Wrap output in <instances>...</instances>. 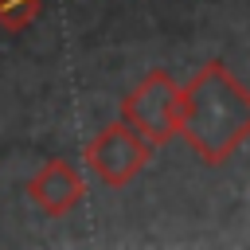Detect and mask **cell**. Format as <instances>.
Instances as JSON below:
<instances>
[{
  "instance_id": "6da1fadb",
  "label": "cell",
  "mask_w": 250,
  "mask_h": 250,
  "mask_svg": "<svg viewBox=\"0 0 250 250\" xmlns=\"http://www.w3.org/2000/svg\"><path fill=\"white\" fill-rule=\"evenodd\" d=\"M180 129L207 160H223L250 133V94L211 62L191 90L180 94Z\"/></svg>"
},
{
  "instance_id": "7a4b0ae2",
  "label": "cell",
  "mask_w": 250,
  "mask_h": 250,
  "mask_svg": "<svg viewBox=\"0 0 250 250\" xmlns=\"http://www.w3.org/2000/svg\"><path fill=\"white\" fill-rule=\"evenodd\" d=\"M125 121L145 141H168L180 129V90L168 74H148L129 98H125Z\"/></svg>"
},
{
  "instance_id": "3957f363",
  "label": "cell",
  "mask_w": 250,
  "mask_h": 250,
  "mask_svg": "<svg viewBox=\"0 0 250 250\" xmlns=\"http://www.w3.org/2000/svg\"><path fill=\"white\" fill-rule=\"evenodd\" d=\"M148 156V145L137 137L133 125H109L94 145H90V164L109 180V184H125Z\"/></svg>"
},
{
  "instance_id": "277c9868",
  "label": "cell",
  "mask_w": 250,
  "mask_h": 250,
  "mask_svg": "<svg viewBox=\"0 0 250 250\" xmlns=\"http://www.w3.org/2000/svg\"><path fill=\"white\" fill-rule=\"evenodd\" d=\"M78 195H82V184H78V176H74L62 160H51V164L31 180V199H39L51 215H59V211L74 207V203H78Z\"/></svg>"
}]
</instances>
